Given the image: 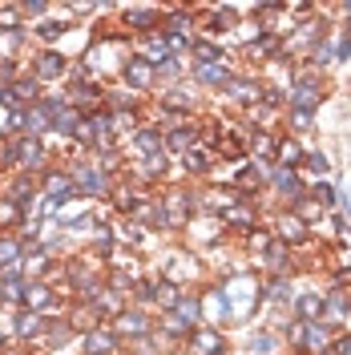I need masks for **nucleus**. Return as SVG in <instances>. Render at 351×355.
<instances>
[{
  "label": "nucleus",
  "mask_w": 351,
  "mask_h": 355,
  "mask_svg": "<svg viewBox=\"0 0 351 355\" xmlns=\"http://www.w3.org/2000/svg\"><path fill=\"white\" fill-rule=\"evenodd\" d=\"M154 331L166 335V339H178V343H186V335H190V327H182L178 323V315H170V311H162L154 319Z\"/></svg>",
  "instance_id": "nucleus-37"
},
{
  "label": "nucleus",
  "mask_w": 351,
  "mask_h": 355,
  "mask_svg": "<svg viewBox=\"0 0 351 355\" xmlns=\"http://www.w3.org/2000/svg\"><path fill=\"white\" fill-rule=\"evenodd\" d=\"M8 93H12V101H17L21 110H24V105H37V101L44 97V93H41V81H37L33 73H21V77L8 85Z\"/></svg>",
  "instance_id": "nucleus-29"
},
{
  "label": "nucleus",
  "mask_w": 351,
  "mask_h": 355,
  "mask_svg": "<svg viewBox=\"0 0 351 355\" xmlns=\"http://www.w3.org/2000/svg\"><path fill=\"white\" fill-rule=\"evenodd\" d=\"M303 157H307V146L299 141V137H279L275 141V166L279 170H303Z\"/></svg>",
  "instance_id": "nucleus-21"
},
{
  "label": "nucleus",
  "mask_w": 351,
  "mask_h": 355,
  "mask_svg": "<svg viewBox=\"0 0 351 355\" xmlns=\"http://www.w3.org/2000/svg\"><path fill=\"white\" fill-rule=\"evenodd\" d=\"M327 355H351V331H339L335 339H331Z\"/></svg>",
  "instance_id": "nucleus-48"
},
{
  "label": "nucleus",
  "mask_w": 351,
  "mask_h": 355,
  "mask_svg": "<svg viewBox=\"0 0 351 355\" xmlns=\"http://www.w3.org/2000/svg\"><path fill=\"white\" fill-rule=\"evenodd\" d=\"M53 130V117H49V110H44V101H37V105H24V130L28 137H41V133Z\"/></svg>",
  "instance_id": "nucleus-32"
},
{
  "label": "nucleus",
  "mask_w": 351,
  "mask_h": 355,
  "mask_svg": "<svg viewBox=\"0 0 351 355\" xmlns=\"http://www.w3.org/2000/svg\"><path fill=\"white\" fill-rule=\"evenodd\" d=\"M4 166H8V157H4V146H0V170H4Z\"/></svg>",
  "instance_id": "nucleus-50"
},
{
  "label": "nucleus",
  "mask_w": 351,
  "mask_h": 355,
  "mask_svg": "<svg viewBox=\"0 0 351 355\" xmlns=\"http://www.w3.org/2000/svg\"><path fill=\"white\" fill-rule=\"evenodd\" d=\"M307 198L315 202V206L331 210V206H339V190L331 186L327 178H315V182H307Z\"/></svg>",
  "instance_id": "nucleus-35"
},
{
  "label": "nucleus",
  "mask_w": 351,
  "mask_h": 355,
  "mask_svg": "<svg viewBox=\"0 0 351 355\" xmlns=\"http://www.w3.org/2000/svg\"><path fill=\"white\" fill-rule=\"evenodd\" d=\"M263 89H266V85L259 81V77H250V73H230V81L222 85V93H226V101L255 110V105L263 101Z\"/></svg>",
  "instance_id": "nucleus-8"
},
{
  "label": "nucleus",
  "mask_w": 351,
  "mask_h": 355,
  "mask_svg": "<svg viewBox=\"0 0 351 355\" xmlns=\"http://www.w3.org/2000/svg\"><path fill=\"white\" fill-rule=\"evenodd\" d=\"M69 182H73V190H77V198H110L113 190V178L105 170H97V162L93 157H77V162H69Z\"/></svg>",
  "instance_id": "nucleus-4"
},
{
  "label": "nucleus",
  "mask_w": 351,
  "mask_h": 355,
  "mask_svg": "<svg viewBox=\"0 0 351 355\" xmlns=\"http://www.w3.org/2000/svg\"><path fill=\"white\" fill-rule=\"evenodd\" d=\"M65 33H69L65 21H41L37 28H33V37H37V41H44L49 49H57V41H61Z\"/></svg>",
  "instance_id": "nucleus-41"
},
{
  "label": "nucleus",
  "mask_w": 351,
  "mask_h": 355,
  "mask_svg": "<svg viewBox=\"0 0 351 355\" xmlns=\"http://www.w3.org/2000/svg\"><path fill=\"white\" fill-rule=\"evenodd\" d=\"M81 347H85V355H121V339L110 331V323L105 327H97V331L81 335Z\"/></svg>",
  "instance_id": "nucleus-26"
},
{
  "label": "nucleus",
  "mask_w": 351,
  "mask_h": 355,
  "mask_svg": "<svg viewBox=\"0 0 351 355\" xmlns=\"http://www.w3.org/2000/svg\"><path fill=\"white\" fill-rule=\"evenodd\" d=\"M219 222L226 226V230H234V234H250V230L259 226V210H255L250 202H230V206L219 214Z\"/></svg>",
  "instance_id": "nucleus-20"
},
{
  "label": "nucleus",
  "mask_w": 351,
  "mask_h": 355,
  "mask_svg": "<svg viewBox=\"0 0 351 355\" xmlns=\"http://www.w3.org/2000/svg\"><path fill=\"white\" fill-rule=\"evenodd\" d=\"M33 77L41 81V85H49V81H65L69 77V61L61 49H41L37 57H33Z\"/></svg>",
  "instance_id": "nucleus-12"
},
{
  "label": "nucleus",
  "mask_w": 351,
  "mask_h": 355,
  "mask_svg": "<svg viewBox=\"0 0 351 355\" xmlns=\"http://www.w3.org/2000/svg\"><path fill=\"white\" fill-rule=\"evenodd\" d=\"M130 146H133V150H137L142 157L170 154V150H166V130H162V125H142V130L130 137Z\"/></svg>",
  "instance_id": "nucleus-23"
},
{
  "label": "nucleus",
  "mask_w": 351,
  "mask_h": 355,
  "mask_svg": "<svg viewBox=\"0 0 351 355\" xmlns=\"http://www.w3.org/2000/svg\"><path fill=\"white\" fill-rule=\"evenodd\" d=\"M49 12V4L44 0H24L21 4V17H44Z\"/></svg>",
  "instance_id": "nucleus-49"
},
{
  "label": "nucleus",
  "mask_w": 351,
  "mask_h": 355,
  "mask_svg": "<svg viewBox=\"0 0 351 355\" xmlns=\"http://www.w3.org/2000/svg\"><path fill=\"white\" fill-rule=\"evenodd\" d=\"M186 355H230V343H226V335L219 327H194V331L186 335Z\"/></svg>",
  "instance_id": "nucleus-10"
},
{
  "label": "nucleus",
  "mask_w": 351,
  "mask_h": 355,
  "mask_svg": "<svg viewBox=\"0 0 351 355\" xmlns=\"http://www.w3.org/2000/svg\"><path fill=\"white\" fill-rule=\"evenodd\" d=\"M24 250H28V246H24L17 234H0V270H4V266H12V263H21Z\"/></svg>",
  "instance_id": "nucleus-38"
},
{
  "label": "nucleus",
  "mask_w": 351,
  "mask_h": 355,
  "mask_svg": "<svg viewBox=\"0 0 351 355\" xmlns=\"http://www.w3.org/2000/svg\"><path fill=\"white\" fill-rule=\"evenodd\" d=\"M230 65H214V61H194L190 65V77H194V85H206V89H222L230 81Z\"/></svg>",
  "instance_id": "nucleus-25"
},
{
  "label": "nucleus",
  "mask_w": 351,
  "mask_h": 355,
  "mask_svg": "<svg viewBox=\"0 0 351 355\" xmlns=\"http://www.w3.org/2000/svg\"><path fill=\"white\" fill-rule=\"evenodd\" d=\"M170 315H178V323H182V327H190V331H194V327H202V319H206V311H202V295L186 291V295L174 303V311H170Z\"/></svg>",
  "instance_id": "nucleus-27"
},
{
  "label": "nucleus",
  "mask_w": 351,
  "mask_h": 355,
  "mask_svg": "<svg viewBox=\"0 0 351 355\" xmlns=\"http://www.w3.org/2000/svg\"><path fill=\"white\" fill-rule=\"evenodd\" d=\"M291 214H299V218L311 226V218H323V206H315L311 198H303V202H295V206H291Z\"/></svg>",
  "instance_id": "nucleus-47"
},
{
  "label": "nucleus",
  "mask_w": 351,
  "mask_h": 355,
  "mask_svg": "<svg viewBox=\"0 0 351 355\" xmlns=\"http://www.w3.org/2000/svg\"><path fill=\"white\" fill-rule=\"evenodd\" d=\"M214 162H219V157L210 154L206 146H194V150H186V154H182V170H186V174H194V178H206L210 170H214Z\"/></svg>",
  "instance_id": "nucleus-31"
},
{
  "label": "nucleus",
  "mask_w": 351,
  "mask_h": 355,
  "mask_svg": "<svg viewBox=\"0 0 351 355\" xmlns=\"http://www.w3.org/2000/svg\"><path fill=\"white\" fill-rule=\"evenodd\" d=\"M73 339V327H69V319H49V331H44V347H61Z\"/></svg>",
  "instance_id": "nucleus-43"
},
{
  "label": "nucleus",
  "mask_w": 351,
  "mask_h": 355,
  "mask_svg": "<svg viewBox=\"0 0 351 355\" xmlns=\"http://www.w3.org/2000/svg\"><path fill=\"white\" fill-rule=\"evenodd\" d=\"M57 287L49 283V279H24V287H21V311H37V315H49V311L57 307Z\"/></svg>",
  "instance_id": "nucleus-9"
},
{
  "label": "nucleus",
  "mask_w": 351,
  "mask_h": 355,
  "mask_svg": "<svg viewBox=\"0 0 351 355\" xmlns=\"http://www.w3.org/2000/svg\"><path fill=\"white\" fill-rule=\"evenodd\" d=\"M4 146V157H8V166H17L21 174H44L49 170V150H44L41 137H28V133H21V137H4L0 141Z\"/></svg>",
  "instance_id": "nucleus-3"
},
{
  "label": "nucleus",
  "mask_w": 351,
  "mask_h": 355,
  "mask_svg": "<svg viewBox=\"0 0 351 355\" xmlns=\"http://www.w3.org/2000/svg\"><path fill=\"white\" fill-rule=\"evenodd\" d=\"M348 319H351V291L327 287L323 291V323L335 331V327H343Z\"/></svg>",
  "instance_id": "nucleus-15"
},
{
  "label": "nucleus",
  "mask_w": 351,
  "mask_h": 355,
  "mask_svg": "<svg viewBox=\"0 0 351 355\" xmlns=\"http://www.w3.org/2000/svg\"><path fill=\"white\" fill-rule=\"evenodd\" d=\"M222 291H226V303H230V315H234V327L250 323L263 307V279L250 275V270H239V275L222 279Z\"/></svg>",
  "instance_id": "nucleus-1"
},
{
  "label": "nucleus",
  "mask_w": 351,
  "mask_h": 355,
  "mask_svg": "<svg viewBox=\"0 0 351 355\" xmlns=\"http://www.w3.org/2000/svg\"><path fill=\"white\" fill-rule=\"evenodd\" d=\"M266 186L279 194V202H283V210H291L295 202H303L307 198V178L299 174V170H271V178H266Z\"/></svg>",
  "instance_id": "nucleus-6"
},
{
  "label": "nucleus",
  "mask_w": 351,
  "mask_h": 355,
  "mask_svg": "<svg viewBox=\"0 0 351 355\" xmlns=\"http://www.w3.org/2000/svg\"><path fill=\"white\" fill-rule=\"evenodd\" d=\"M133 307H157V279H137V283H133Z\"/></svg>",
  "instance_id": "nucleus-39"
},
{
  "label": "nucleus",
  "mask_w": 351,
  "mask_h": 355,
  "mask_svg": "<svg viewBox=\"0 0 351 355\" xmlns=\"http://www.w3.org/2000/svg\"><path fill=\"white\" fill-rule=\"evenodd\" d=\"M295 283H291V275H271L263 279V307H275V311H291L295 307Z\"/></svg>",
  "instance_id": "nucleus-14"
},
{
  "label": "nucleus",
  "mask_w": 351,
  "mask_h": 355,
  "mask_svg": "<svg viewBox=\"0 0 351 355\" xmlns=\"http://www.w3.org/2000/svg\"><path fill=\"white\" fill-rule=\"evenodd\" d=\"M286 125H291V137L311 133V130H315V113H295V110H286Z\"/></svg>",
  "instance_id": "nucleus-44"
},
{
  "label": "nucleus",
  "mask_w": 351,
  "mask_h": 355,
  "mask_svg": "<svg viewBox=\"0 0 351 355\" xmlns=\"http://www.w3.org/2000/svg\"><path fill=\"white\" fill-rule=\"evenodd\" d=\"M4 307H8V299H4V291H0V311H4Z\"/></svg>",
  "instance_id": "nucleus-51"
},
{
  "label": "nucleus",
  "mask_w": 351,
  "mask_h": 355,
  "mask_svg": "<svg viewBox=\"0 0 351 355\" xmlns=\"http://www.w3.org/2000/svg\"><path fill=\"white\" fill-rule=\"evenodd\" d=\"M4 198L12 202V206H21V210H28L33 202L41 198V186H37V178H33V174H17L12 182H8Z\"/></svg>",
  "instance_id": "nucleus-24"
},
{
  "label": "nucleus",
  "mask_w": 351,
  "mask_h": 355,
  "mask_svg": "<svg viewBox=\"0 0 351 355\" xmlns=\"http://www.w3.org/2000/svg\"><path fill=\"white\" fill-rule=\"evenodd\" d=\"M44 331H49V315L17 311V319H12V339H17V343H41Z\"/></svg>",
  "instance_id": "nucleus-18"
},
{
  "label": "nucleus",
  "mask_w": 351,
  "mask_h": 355,
  "mask_svg": "<svg viewBox=\"0 0 351 355\" xmlns=\"http://www.w3.org/2000/svg\"><path fill=\"white\" fill-rule=\"evenodd\" d=\"M24 222V210L12 206L8 198H0V234H17V226Z\"/></svg>",
  "instance_id": "nucleus-42"
},
{
  "label": "nucleus",
  "mask_w": 351,
  "mask_h": 355,
  "mask_svg": "<svg viewBox=\"0 0 351 355\" xmlns=\"http://www.w3.org/2000/svg\"><path fill=\"white\" fill-rule=\"evenodd\" d=\"M259 266L266 270V279H271V275H291L295 250H291L286 243H279V239H271V243L263 246V254H259Z\"/></svg>",
  "instance_id": "nucleus-17"
},
{
  "label": "nucleus",
  "mask_w": 351,
  "mask_h": 355,
  "mask_svg": "<svg viewBox=\"0 0 351 355\" xmlns=\"http://www.w3.org/2000/svg\"><path fill=\"white\" fill-rule=\"evenodd\" d=\"M110 319L97 311V303H81V299H73V307H69V327H73V335H89L97 331V327H105Z\"/></svg>",
  "instance_id": "nucleus-19"
},
{
  "label": "nucleus",
  "mask_w": 351,
  "mask_h": 355,
  "mask_svg": "<svg viewBox=\"0 0 351 355\" xmlns=\"http://www.w3.org/2000/svg\"><path fill=\"white\" fill-rule=\"evenodd\" d=\"M110 331L117 335V339H130V343H133V339L154 335V319H150L142 307H130V303H126V307L110 319Z\"/></svg>",
  "instance_id": "nucleus-5"
},
{
  "label": "nucleus",
  "mask_w": 351,
  "mask_h": 355,
  "mask_svg": "<svg viewBox=\"0 0 351 355\" xmlns=\"http://www.w3.org/2000/svg\"><path fill=\"white\" fill-rule=\"evenodd\" d=\"M190 287H182L174 279H157V311H174V303L186 295Z\"/></svg>",
  "instance_id": "nucleus-36"
},
{
  "label": "nucleus",
  "mask_w": 351,
  "mask_h": 355,
  "mask_svg": "<svg viewBox=\"0 0 351 355\" xmlns=\"http://www.w3.org/2000/svg\"><path fill=\"white\" fill-rule=\"evenodd\" d=\"M303 170H307L311 178H327L331 174V154H327V150H307ZM303 170H299V174H303Z\"/></svg>",
  "instance_id": "nucleus-40"
},
{
  "label": "nucleus",
  "mask_w": 351,
  "mask_h": 355,
  "mask_svg": "<svg viewBox=\"0 0 351 355\" xmlns=\"http://www.w3.org/2000/svg\"><path fill=\"white\" fill-rule=\"evenodd\" d=\"M154 73H157V81H182V77H186V65H182L178 57H170V61H162Z\"/></svg>",
  "instance_id": "nucleus-45"
},
{
  "label": "nucleus",
  "mask_w": 351,
  "mask_h": 355,
  "mask_svg": "<svg viewBox=\"0 0 351 355\" xmlns=\"http://www.w3.org/2000/svg\"><path fill=\"white\" fill-rule=\"evenodd\" d=\"M283 93H286V110H295V113H319L323 97H327V81H323L319 73H311V69L295 65Z\"/></svg>",
  "instance_id": "nucleus-2"
},
{
  "label": "nucleus",
  "mask_w": 351,
  "mask_h": 355,
  "mask_svg": "<svg viewBox=\"0 0 351 355\" xmlns=\"http://www.w3.org/2000/svg\"><path fill=\"white\" fill-rule=\"evenodd\" d=\"M331 65H335V33H331V37H323V41L311 49V53H307V65H303V69H311V73H319V77H323Z\"/></svg>",
  "instance_id": "nucleus-30"
},
{
  "label": "nucleus",
  "mask_w": 351,
  "mask_h": 355,
  "mask_svg": "<svg viewBox=\"0 0 351 355\" xmlns=\"http://www.w3.org/2000/svg\"><path fill=\"white\" fill-rule=\"evenodd\" d=\"M190 57H194V61H214V65H230V53H226L222 44L206 41V37H194V41H190Z\"/></svg>",
  "instance_id": "nucleus-33"
},
{
  "label": "nucleus",
  "mask_w": 351,
  "mask_h": 355,
  "mask_svg": "<svg viewBox=\"0 0 351 355\" xmlns=\"http://www.w3.org/2000/svg\"><path fill=\"white\" fill-rule=\"evenodd\" d=\"M0 24H4V33H12V28H24L21 4H0Z\"/></svg>",
  "instance_id": "nucleus-46"
},
{
  "label": "nucleus",
  "mask_w": 351,
  "mask_h": 355,
  "mask_svg": "<svg viewBox=\"0 0 351 355\" xmlns=\"http://www.w3.org/2000/svg\"><path fill=\"white\" fill-rule=\"evenodd\" d=\"M121 21H126V33H130L133 41H142L150 33H162L166 12L162 8H146V4H133V8H121Z\"/></svg>",
  "instance_id": "nucleus-7"
},
{
  "label": "nucleus",
  "mask_w": 351,
  "mask_h": 355,
  "mask_svg": "<svg viewBox=\"0 0 351 355\" xmlns=\"http://www.w3.org/2000/svg\"><path fill=\"white\" fill-rule=\"evenodd\" d=\"M246 352L250 355H279L283 352V335L275 327H259V331L246 335Z\"/></svg>",
  "instance_id": "nucleus-28"
},
{
  "label": "nucleus",
  "mask_w": 351,
  "mask_h": 355,
  "mask_svg": "<svg viewBox=\"0 0 351 355\" xmlns=\"http://www.w3.org/2000/svg\"><path fill=\"white\" fill-rule=\"evenodd\" d=\"M271 234L279 239V243H286L291 250L295 246H303L311 239V226L299 214H291V210H283V214H275V222H271Z\"/></svg>",
  "instance_id": "nucleus-13"
},
{
  "label": "nucleus",
  "mask_w": 351,
  "mask_h": 355,
  "mask_svg": "<svg viewBox=\"0 0 351 355\" xmlns=\"http://www.w3.org/2000/svg\"><path fill=\"white\" fill-rule=\"evenodd\" d=\"M194 146H202V121H178V125H170L166 130V150L170 154H186V150H194Z\"/></svg>",
  "instance_id": "nucleus-16"
},
{
  "label": "nucleus",
  "mask_w": 351,
  "mask_h": 355,
  "mask_svg": "<svg viewBox=\"0 0 351 355\" xmlns=\"http://www.w3.org/2000/svg\"><path fill=\"white\" fill-rule=\"evenodd\" d=\"M291 319H299V323H323V291H299L295 307H291Z\"/></svg>",
  "instance_id": "nucleus-22"
},
{
  "label": "nucleus",
  "mask_w": 351,
  "mask_h": 355,
  "mask_svg": "<svg viewBox=\"0 0 351 355\" xmlns=\"http://www.w3.org/2000/svg\"><path fill=\"white\" fill-rule=\"evenodd\" d=\"M198 110V97H186V89L170 85L162 93V113H194Z\"/></svg>",
  "instance_id": "nucleus-34"
},
{
  "label": "nucleus",
  "mask_w": 351,
  "mask_h": 355,
  "mask_svg": "<svg viewBox=\"0 0 351 355\" xmlns=\"http://www.w3.org/2000/svg\"><path fill=\"white\" fill-rule=\"evenodd\" d=\"M121 81H126L130 93H150L157 85V73L142 53H133V57H126V65H121Z\"/></svg>",
  "instance_id": "nucleus-11"
}]
</instances>
